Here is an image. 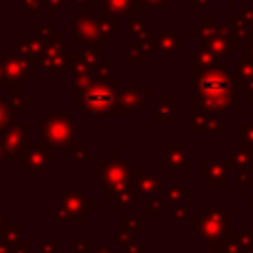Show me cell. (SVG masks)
I'll list each match as a JSON object with an SVG mask.
<instances>
[{"label":"cell","instance_id":"8992f818","mask_svg":"<svg viewBox=\"0 0 253 253\" xmlns=\"http://www.w3.org/2000/svg\"><path fill=\"white\" fill-rule=\"evenodd\" d=\"M73 40L75 43H107L109 38L103 36L97 28L95 18L91 16H79L73 22Z\"/></svg>","mask_w":253,"mask_h":253},{"label":"cell","instance_id":"d590c367","mask_svg":"<svg viewBox=\"0 0 253 253\" xmlns=\"http://www.w3.org/2000/svg\"><path fill=\"white\" fill-rule=\"evenodd\" d=\"M138 8H156V6H164L166 0H136Z\"/></svg>","mask_w":253,"mask_h":253},{"label":"cell","instance_id":"ba28073f","mask_svg":"<svg viewBox=\"0 0 253 253\" xmlns=\"http://www.w3.org/2000/svg\"><path fill=\"white\" fill-rule=\"evenodd\" d=\"M103 178H105L107 186H109V184H111V186L128 184L130 170H128V164L119 158V152H113V154H111V160L103 164Z\"/></svg>","mask_w":253,"mask_h":253},{"label":"cell","instance_id":"8fae6325","mask_svg":"<svg viewBox=\"0 0 253 253\" xmlns=\"http://www.w3.org/2000/svg\"><path fill=\"white\" fill-rule=\"evenodd\" d=\"M103 12L111 16H130L136 18L138 4L136 0H103Z\"/></svg>","mask_w":253,"mask_h":253},{"label":"cell","instance_id":"1f68e13d","mask_svg":"<svg viewBox=\"0 0 253 253\" xmlns=\"http://www.w3.org/2000/svg\"><path fill=\"white\" fill-rule=\"evenodd\" d=\"M10 123V109H8V103H2L0 101V130L6 128Z\"/></svg>","mask_w":253,"mask_h":253},{"label":"cell","instance_id":"6da1fadb","mask_svg":"<svg viewBox=\"0 0 253 253\" xmlns=\"http://www.w3.org/2000/svg\"><path fill=\"white\" fill-rule=\"evenodd\" d=\"M192 113H204L213 119L227 117L235 99L227 63L219 61L208 69L192 73Z\"/></svg>","mask_w":253,"mask_h":253},{"label":"cell","instance_id":"7c38bea8","mask_svg":"<svg viewBox=\"0 0 253 253\" xmlns=\"http://www.w3.org/2000/svg\"><path fill=\"white\" fill-rule=\"evenodd\" d=\"M164 164H166L168 168L184 170V168H190V158H188V154H186L178 144L166 142V144H164Z\"/></svg>","mask_w":253,"mask_h":253},{"label":"cell","instance_id":"2e32d148","mask_svg":"<svg viewBox=\"0 0 253 253\" xmlns=\"http://www.w3.org/2000/svg\"><path fill=\"white\" fill-rule=\"evenodd\" d=\"M231 81L235 89H243L245 85L253 83V61H247V59L237 61L231 73Z\"/></svg>","mask_w":253,"mask_h":253},{"label":"cell","instance_id":"8d00e7d4","mask_svg":"<svg viewBox=\"0 0 253 253\" xmlns=\"http://www.w3.org/2000/svg\"><path fill=\"white\" fill-rule=\"evenodd\" d=\"M73 4H75L79 10H83L85 16H91V4H93V0H73Z\"/></svg>","mask_w":253,"mask_h":253},{"label":"cell","instance_id":"5b68a950","mask_svg":"<svg viewBox=\"0 0 253 253\" xmlns=\"http://www.w3.org/2000/svg\"><path fill=\"white\" fill-rule=\"evenodd\" d=\"M202 49L210 51V53L215 55L217 59H225L229 53L235 51V38L229 34V30H227L225 26L219 24V26L215 28L213 36L208 38V40H204V47H202Z\"/></svg>","mask_w":253,"mask_h":253},{"label":"cell","instance_id":"4316f807","mask_svg":"<svg viewBox=\"0 0 253 253\" xmlns=\"http://www.w3.org/2000/svg\"><path fill=\"white\" fill-rule=\"evenodd\" d=\"M146 49L138 43V42H130L128 45H126V55H128V59H132V61H144L146 59Z\"/></svg>","mask_w":253,"mask_h":253},{"label":"cell","instance_id":"4fadbf2b","mask_svg":"<svg viewBox=\"0 0 253 253\" xmlns=\"http://www.w3.org/2000/svg\"><path fill=\"white\" fill-rule=\"evenodd\" d=\"M223 26L229 30V34H231L235 40H241V42H245L247 45L253 43V26L245 24L243 20H239V18H235V16H227V20H225Z\"/></svg>","mask_w":253,"mask_h":253},{"label":"cell","instance_id":"484cf974","mask_svg":"<svg viewBox=\"0 0 253 253\" xmlns=\"http://www.w3.org/2000/svg\"><path fill=\"white\" fill-rule=\"evenodd\" d=\"M40 61L47 69H63L69 65V53L63 51V53H55V55H43Z\"/></svg>","mask_w":253,"mask_h":253},{"label":"cell","instance_id":"d6986e66","mask_svg":"<svg viewBox=\"0 0 253 253\" xmlns=\"http://www.w3.org/2000/svg\"><path fill=\"white\" fill-rule=\"evenodd\" d=\"M134 182H136V186H138L144 194H158V192H160V180H158L152 172L138 170L136 176H134Z\"/></svg>","mask_w":253,"mask_h":253},{"label":"cell","instance_id":"836d02e7","mask_svg":"<svg viewBox=\"0 0 253 253\" xmlns=\"http://www.w3.org/2000/svg\"><path fill=\"white\" fill-rule=\"evenodd\" d=\"M22 6H26L32 14H36L38 8H42V6L45 8V0H22Z\"/></svg>","mask_w":253,"mask_h":253},{"label":"cell","instance_id":"ffe728a7","mask_svg":"<svg viewBox=\"0 0 253 253\" xmlns=\"http://www.w3.org/2000/svg\"><path fill=\"white\" fill-rule=\"evenodd\" d=\"M97 22V28L103 36L111 38V36H117L121 32V24H119V18L117 16H111V14H105L101 12V16L95 20Z\"/></svg>","mask_w":253,"mask_h":253},{"label":"cell","instance_id":"7a4b0ae2","mask_svg":"<svg viewBox=\"0 0 253 253\" xmlns=\"http://www.w3.org/2000/svg\"><path fill=\"white\" fill-rule=\"evenodd\" d=\"M121 89L117 79H95L89 73H79L75 79V105L87 115H115L117 91Z\"/></svg>","mask_w":253,"mask_h":253},{"label":"cell","instance_id":"ac0fdd59","mask_svg":"<svg viewBox=\"0 0 253 253\" xmlns=\"http://www.w3.org/2000/svg\"><path fill=\"white\" fill-rule=\"evenodd\" d=\"M217 26H219V20H217L215 16H202L200 24L190 26V32L196 34V36H200L202 42H204V40H208V38L213 36V32H215Z\"/></svg>","mask_w":253,"mask_h":253},{"label":"cell","instance_id":"e575fe53","mask_svg":"<svg viewBox=\"0 0 253 253\" xmlns=\"http://www.w3.org/2000/svg\"><path fill=\"white\" fill-rule=\"evenodd\" d=\"M65 4V0H45V10H47V14L49 16H53L55 14V10L57 8H61Z\"/></svg>","mask_w":253,"mask_h":253},{"label":"cell","instance_id":"60d3db41","mask_svg":"<svg viewBox=\"0 0 253 253\" xmlns=\"http://www.w3.org/2000/svg\"><path fill=\"white\" fill-rule=\"evenodd\" d=\"M249 156H251V158H253V148H251V150H249Z\"/></svg>","mask_w":253,"mask_h":253},{"label":"cell","instance_id":"f1b7e54d","mask_svg":"<svg viewBox=\"0 0 253 253\" xmlns=\"http://www.w3.org/2000/svg\"><path fill=\"white\" fill-rule=\"evenodd\" d=\"M26 105H28V99L20 97V93H18V91H16V93L10 97V101H8V109H10V111H14L16 115H18Z\"/></svg>","mask_w":253,"mask_h":253},{"label":"cell","instance_id":"52a82bcc","mask_svg":"<svg viewBox=\"0 0 253 253\" xmlns=\"http://www.w3.org/2000/svg\"><path fill=\"white\" fill-rule=\"evenodd\" d=\"M36 65H38V61H32V59H26V57H2V79H4L6 85L8 83L16 85Z\"/></svg>","mask_w":253,"mask_h":253},{"label":"cell","instance_id":"cb8c5ba5","mask_svg":"<svg viewBox=\"0 0 253 253\" xmlns=\"http://www.w3.org/2000/svg\"><path fill=\"white\" fill-rule=\"evenodd\" d=\"M77 57L87 65V69L91 71L97 63H99V57H101V43H87V47H83Z\"/></svg>","mask_w":253,"mask_h":253},{"label":"cell","instance_id":"74e56055","mask_svg":"<svg viewBox=\"0 0 253 253\" xmlns=\"http://www.w3.org/2000/svg\"><path fill=\"white\" fill-rule=\"evenodd\" d=\"M190 4H192L194 8H206V6L210 4V0H190Z\"/></svg>","mask_w":253,"mask_h":253},{"label":"cell","instance_id":"603a6c76","mask_svg":"<svg viewBox=\"0 0 253 253\" xmlns=\"http://www.w3.org/2000/svg\"><path fill=\"white\" fill-rule=\"evenodd\" d=\"M235 142L239 150L249 152L253 148V125H237L235 126Z\"/></svg>","mask_w":253,"mask_h":253},{"label":"cell","instance_id":"b9f144b4","mask_svg":"<svg viewBox=\"0 0 253 253\" xmlns=\"http://www.w3.org/2000/svg\"><path fill=\"white\" fill-rule=\"evenodd\" d=\"M249 109H253V101H251V105H249Z\"/></svg>","mask_w":253,"mask_h":253},{"label":"cell","instance_id":"f35d334b","mask_svg":"<svg viewBox=\"0 0 253 253\" xmlns=\"http://www.w3.org/2000/svg\"><path fill=\"white\" fill-rule=\"evenodd\" d=\"M245 59L247 61H253V43L247 45V51H245Z\"/></svg>","mask_w":253,"mask_h":253},{"label":"cell","instance_id":"9c48e42d","mask_svg":"<svg viewBox=\"0 0 253 253\" xmlns=\"http://www.w3.org/2000/svg\"><path fill=\"white\" fill-rule=\"evenodd\" d=\"M158 45H160V53L166 61H170L176 53L182 51V42H180V36L174 32L172 26H164L162 28V34H160V40H158Z\"/></svg>","mask_w":253,"mask_h":253},{"label":"cell","instance_id":"f546056e","mask_svg":"<svg viewBox=\"0 0 253 253\" xmlns=\"http://www.w3.org/2000/svg\"><path fill=\"white\" fill-rule=\"evenodd\" d=\"M235 18H239L245 24L253 26V8L251 6H237L235 8Z\"/></svg>","mask_w":253,"mask_h":253},{"label":"cell","instance_id":"3957f363","mask_svg":"<svg viewBox=\"0 0 253 253\" xmlns=\"http://www.w3.org/2000/svg\"><path fill=\"white\" fill-rule=\"evenodd\" d=\"M40 125H42V136L45 142L59 146V148H69L73 134L75 132H83V126L75 123L73 117L65 115L63 107L55 109V115H42L40 117Z\"/></svg>","mask_w":253,"mask_h":253},{"label":"cell","instance_id":"4dcf8cb0","mask_svg":"<svg viewBox=\"0 0 253 253\" xmlns=\"http://www.w3.org/2000/svg\"><path fill=\"white\" fill-rule=\"evenodd\" d=\"M235 182L241 184V186H253V172L251 170H241L235 176Z\"/></svg>","mask_w":253,"mask_h":253},{"label":"cell","instance_id":"277c9868","mask_svg":"<svg viewBox=\"0 0 253 253\" xmlns=\"http://www.w3.org/2000/svg\"><path fill=\"white\" fill-rule=\"evenodd\" d=\"M148 97H156V91L152 87H148V89H134V87L119 89L115 115H136L138 107H142Z\"/></svg>","mask_w":253,"mask_h":253},{"label":"cell","instance_id":"30bf717a","mask_svg":"<svg viewBox=\"0 0 253 253\" xmlns=\"http://www.w3.org/2000/svg\"><path fill=\"white\" fill-rule=\"evenodd\" d=\"M227 128L219 119H213L204 113H192V132H213V134H223Z\"/></svg>","mask_w":253,"mask_h":253},{"label":"cell","instance_id":"d4e9b609","mask_svg":"<svg viewBox=\"0 0 253 253\" xmlns=\"http://www.w3.org/2000/svg\"><path fill=\"white\" fill-rule=\"evenodd\" d=\"M219 61H225V59H217V57L211 55L210 51L200 49V51L194 55V61H192V73H198V71H202V69H208V67L219 63Z\"/></svg>","mask_w":253,"mask_h":253},{"label":"cell","instance_id":"ab89813d","mask_svg":"<svg viewBox=\"0 0 253 253\" xmlns=\"http://www.w3.org/2000/svg\"><path fill=\"white\" fill-rule=\"evenodd\" d=\"M235 2H237V0H225V4H227L229 8H233V6H235Z\"/></svg>","mask_w":253,"mask_h":253},{"label":"cell","instance_id":"44dd1931","mask_svg":"<svg viewBox=\"0 0 253 253\" xmlns=\"http://www.w3.org/2000/svg\"><path fill=\"white\" fill-rule=\"evenodd\" d=\"M138 43L146 49V51H154L160 53V45H158V32L154 26H144V30L138 34Z\"/></svg>","mask_w":253,"mask_h":253},{"label":"cell","instance_id":"d6a6232c","mask_svg":"<svg viewBox=\"0 0 253 253\" xmlns=\"http://www.w3.org/2000/svg\"><path fill=\"white\" fill-rule=\"evenodd\" d=\"M144 26H146V20L144 18H132L130 24H128V32L130 34H140L144 30Z\"/></svg>","mask_w":253,"mask_h":253},{"label":"cell","instance_id":"e0dca14e","mask_svg":"<svg viewBox=\"0 0 253 253\" xmlns=\"http://www.w3.org/2000/svg\"><path fill=\"white\" fill-rule=\"evenodd\" d=\"M26 140H28V132L24 125H14L6 134V146L10 152H18L20 148H24Z\"/></svg>","mask_w":253,"mask_h":253},{"label":"cell","instance_id":"7402d4cb","mask_svg":"<svg viewBox=\"0 0 253 253\" xmlns=\"http://www.w3.org/2000/svg\"><path fill=\"white\" fill-rule=\"evenodd\" d=\"M225 166H229V168H239V170H247L249 166H251V156H249V152H245V150H239V148H235V150H229L227 154H225Z\"/></svg>","mask_w":253,"mask_h":253},{"label":"cell","instance_id":"9a60e30c","mask_svg":"<svg viewBox=\"0 0 253 253\" xmlns=\"http://www.w3.org/2000/svg\"><path fill=\"white\" fill-rule=\"evenodd\" d=\"M200 168H202V178H208L211 186H225V164L204 160Z\"/></svg>","mask_w":253,"mask_h":253},{"label":"cell","instance_id":"83f0119b","mask_svg":"<svg viewBox=\"0 0 253 253\" xmlns=\"http://www.w3.org/2000/svg\"><path fill=\"white\" fill-rule=\"evenodd\" d=\"M51 156H53L51 152H43L40 146H34L28 158L32 160V164H34V166H43V164H45V160H47V158H51Z\"/></svg>","mask_w":253,"mask_h":253},{"label":"cell","instance_id":"5bb4252c","mask_svg":"<svg viewBox=\"0 0 253 253\" xmlns=\"http://www.w3.org/2000/svg\"><path fill=\"white\" fill-rule=\"evenodd\" d=\"M154 123L170 125L174 121V99L172 97H154Z\"/></svg>","mask_w":253,"mask_h":253}]
</instances>
